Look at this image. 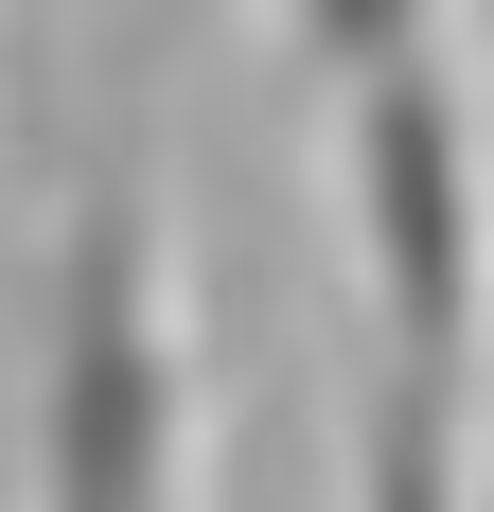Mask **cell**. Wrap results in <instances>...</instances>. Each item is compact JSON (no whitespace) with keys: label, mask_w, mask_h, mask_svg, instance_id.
Wrapping results in <instances>:
<instances>
[{"label":"cell","mask_w":494,"mask_h":512,"mask_svg":"<svg viewBox=\"0 0 494 512\" xmlns=\"http://www.w3.org/2000/svg\"><path fill=\"white\" fill-rule=\"evenodd\" d=\"M36 512H195V336L159 195L106 159L36 283Z\"/></svg>","instance_id":"6da1fadb"},{"label":"cell","mask_w":494,"mask_h":512,"mask_svg":"<svg viewBox=\"0 0 494 512\" xmlns=\"http://www.w3.org/2000/svg\"><path fill=\"white\" fill-rule=\"evenodd\" d=\"M336 195H353L389 371L477 407V371H494V159H477V106H459L442 36L336 89Z\"/></svg>","instance_id":"7a4b0ae2"},{"label":"cell","mask_w":494,"mask_h":512,"mask_svg":"<svg viewBox=\"0 0 494 512\" xmlns=\"http://www.w3.org/2000/svg\"><path fill=\"white\" fill-rule=\"evenodd\" d=\"M353 512H494V477H477V407H459V389L371 371V407H353Z\"/></svg>","instance_id":"3957f363"}]
</instances>
